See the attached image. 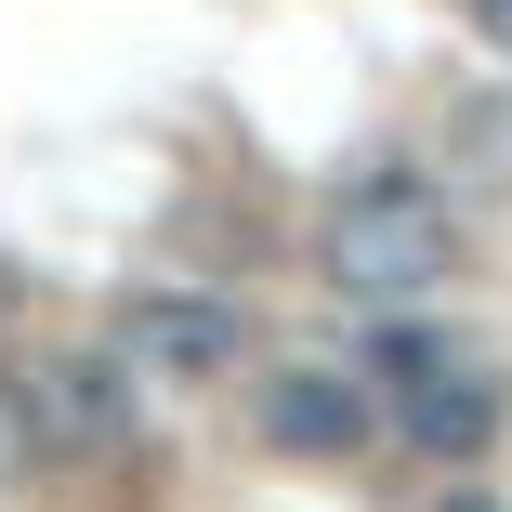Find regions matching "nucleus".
I'll use <instances>...</instances> for the list:
<instances>
[{
    "label": "nucleus",
    "mask_w": 512,
    "mask_h": 512,
    "mask_svg": "<svg viewBox=\"0 0 512 512\" xmlns=\"http://www.w3.org/2000/svg\"><path fill=\"white\" fill-rule=\"evenodd\" d=\"M316 263H329V289L394 316V302H434L460 276V224H447V197L421 171H355L329 197V224H316Z\"/></svg>",
    "instance_id": "nucleus-1"
},
{
    "label": "nucleus",
    "mask_w": 512,
    "mask_h": 512,
    "mask_svg": "<svg viewBox=\"0 0 512 512\" xmlns=\"http://www.w3.org/2000/svg\"><path fill=\"white\" fill-rule=\"evenodd\" d=\"M368 381H381V407H394V447H421V460H486L499 421H512L499 368H473V355L434 342V329H381Z\"/></svg>",
    "instance_id": "nucleus-2"
},
{
    "label": "nucleus",
    "mask_w": 512,
    "mask_h": 512,
    "mask_svg": "<svg viewBox=\"0 0 512 512\" xmlns=\"http://www.w3.org/2000/svg\"><path fill=\"white\" fill-rule=\"evenodd\" d=\"M132 381H224L250 355V316L224 289H132L119 302V342H106Z\"/></svg>",
    "instance_id": "nucleus-3"
},
{
    "label": "nucleus",
    "mask_w": 512,
    "mask_h": 512,
    "mask_svg": "<svg viewBox=\"0 0 512 512\" xmlns=\"http://www.w3.org/2000/svg\"><path fill=\"white\" fill-rule=\"evenodd\" d=\"M14 381H27L40 460H106V447L132 434V368H119V355H40V368H14Z\"/></svg>",
    "instance_id": "nucleus-4"
},
{
    "label": "nucleus",
    "mask_w": 512,
    "mask_h": 512,
    "mask_svg": "<svg viewBox=\"0 0 512 512\" xmlns=\"http://www.w3.org/2000/svg\"><path fill=\"white\" fill-rule=\"evenodd\" d=\"M263 447H289V460H355V447H368V381H342V368H276V381H263Z\"/></svg>",
    "instance_id": "nucleus-5"
},
{
    "label": "nucleus",
    "mask_w": 512,
    "mask_h": 512,
    "mask_svg": "<svg viewBox=\"0 0 512 512\" xmlns=\"http://www.w3.org/2000/svg\"><path fill=\"white\" fill-rule=\"evenodd\" d=\"M27 473H40V434H27V381L0 368V499H14Z\"/></svg>",
    "instance_id": "nucleus-6"
},
{
    "label": "nucleus",
    "mask_w": 512,
    "mask_h": 512,
    "mask_svg": "<svg viewBox=\"0 0 512 512\" xmlns=\"http://www.w3.org/2000/svg\"><path fill=\"white\" fill-rule=\"evenodd\" d=\"M460 14H473V27H486V53L512 66V0H460Z\"/></svg>",
    "instance_id": "nucleus-7"
},
{
    "label": "nucleus",
    "mask_w": 512,
    "mask_h": 512,
    "mask_svg": "<svg viewBox=\"0 0 512 512\" xmlns=\"http://www.w3.org/2000/svg\"><path fill=\"white\" fill-rule=\"evenodd\" d=\"M447 512H499V499H447Z\"/></svg>",
    "instance_id": "nucleus-8"
}]
</instances>
